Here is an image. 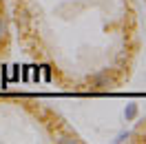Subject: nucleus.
Masks as SVG:
<instances>
[{
    "instance_id": "nucleus-1",
    "label": "nucleus",
    "mask_w": 146,
    "mask_h": 144,
    "mask_svg": "<svg viewBox=\"0 0 146 144\" xmlns=\"http://www.w3.org/2000/svg\"><path fill=\"white\" fill-rule=\"evenodd\" d=\"M128 142H146V120H142V122L131 131Z\"/></svg>"
}]
</instances>
